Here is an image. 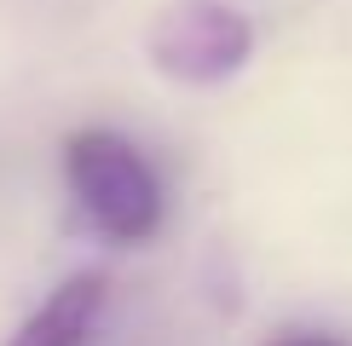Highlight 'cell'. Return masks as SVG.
I'll return each mask as SVG.
<instances>
[{
	"label": "cell",
	"instance_id": "6da1fadb",
	"mask_svg": "<svg viewBox=\"0 0 352 346\" xmlns=\"http://www.w3.org/2000/svg\"><path fill=\"white\" fill-rule=\"evenodd\" d=\"M64 185L76 196L81 220L104 242L139 249L168 220V191L151 156L116 127H76L64 139Z\"/></svg>",
	"mask_w": 352,
	"mask_h": 346
},
{
	"label": "cell",
	"instance_id": "7a4b0ae2",
	"mask_svg": "<svg viewBox=\"0 0 352 346\" xmlns=\"http://www.w3.org/2000/svg\"><path fill=\"white\" fill-rule=\"evenodd\" d=\"M151 64L179 86H219L254 58V23L231 0H179L151 23Z\"/></svg>",
	"mask_w": 352,
	"mask_h": 346
},
{
	"label": "cell",
	"instance_id": "3957f363",
	"mask_svg": "<svg viewBox=\"0 0 352 346\" xmlns=\"http://www.w3.org/2000/svg\"><path fill=\"white\" fill-rule=\"evenodd\" d=\"M104 306H110L104 277H98V271H76V277H64L18 329H12L6 346H93L98 323H104Z\"/></svg>",
	"mask_w": 352,
	"mask_h": 346
},
{
	"label": "cell",
	"instance_id": "277c9868",
	"mask_svg": "<svg viewBox=\"0 0 352 346\" xmlns=\"http://www.w3.org/2000/svg\"><path fill=\"white\" fill-rule=\"evenodd\" d=\"M266 346H352V341L329 335V329H283V335H272Z\"/></svg>",
	"mask_w": 352,
	"mask_h": 346
},
{
	"label": "cell",
	"instance_id": "5b68a950",
	"mask_svg": "<svg viewBox=\"0 0 352 346\" xmlns=\"http://www.w3.org/2000/svg\"><path fill=\"white\" fill-rule=\"evenodd\" d=\"M6 6H18V12H47V18H76L87 0H6Z\"/></svg>",
	"mask_w": 352,
	"mask_h": 346
}]
</instances>
